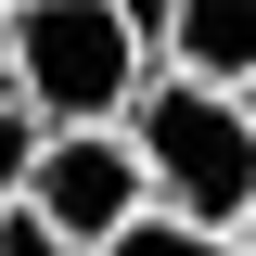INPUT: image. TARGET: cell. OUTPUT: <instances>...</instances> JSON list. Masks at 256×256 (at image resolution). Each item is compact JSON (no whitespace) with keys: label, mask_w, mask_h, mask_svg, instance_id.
<instances>
[{"label":"cell","mask_w":256,"mask_h":256,"mask_svg":"<svg viewBox=\"0 0 256 256\" xmlns=\"http://www.w3.org/2000/svg\"><path fill=\"white\" fill-rule=\"evenodd\" d=\"M128 141H141V180H154V218L192 230H244L256 218V102L205 90V77H166L128 102Z\"/></svg>","instance_id":"obj_1"},{"label":"cell","mask_w":256,"mask_h":256,"mask_svg":"<svg viewBox=\"0 0 256 256\" xmlns=\"http://www.w3.org/2000/svg\"><path fill=\"white\" fill-rule=\"evenodd\" d=\"M13 90L52 128H128V102L154 90V38L116 0H13Z\"/></svg>","instance_id":"obj_2"},{"label":"cell","mask_w":256,"mask_h":256,"mask_svg":"<svg viewBox=\"0 0 256 256\" xmlns=\"http://www.w3.org/2000/svg\"><path fill=\"white\" fill-rule=\"evenodd\" d=\"M26 205L64 230L77 256H102L128 218H154V180H141V141L128 128H52V154H38Z\"/></svg>","instance_id":"obj_3"},{"label":"cell","mask_w":256,"mask_h":256,"mask_svg":"<svg viewBox=\"0 0 256 256\" xmlns=\"http://www.w3.org/2000/svg\"><path fill=\"white\" fill-rule=\"evenodd\" d=\"M154 64L166 77H205V90H256V0H180Z\"/></svg>","instance_id":"obj_4"},{"label":"cell","mask_w":256,"mask_h":256,"mask_svg":"<svg viewBox=\"0 0 256 256\" xmlns=\"http://www.w3.org/2000/svg\"><path fill=\"white\" fill-rule=\"evenodd\" d=\"M38 154H52V116H38L26 90H0V205H26V180H38Z\"/></svg>","instance_id":"obj_5"},{"label":"cell","mask_w":256,"mask_h":256,"mask_svg":"<svg viewBox=\"0 0 256 256\" xmlns=\"http://www.w3.org/2000/svg\"><path fill=\"white\" fill-rule=\"evenodd\" d=\"M102 256H230V230H192V218H128Z\"/></svg>","instance_id":"obj_6"},{"label":"cell","mask_w":256,"mask_h":256,"mask_svg":"<svg viewBox=\"0 0 256 256\" xmlns=\"http://www.w3.org/2000/svg\"><path fill=\"white\" fill-rule=\"evenodd\" d=\"M0 256H77V244H64L38 205H0Z\"/></svg>","instance_id":"obj_7"},{"label":"cell","mask_w":256,"mask_h":256,"mask_svg":"<svg viewBox=\"0 0 256 256\" xmlns=\"http://www.w3.org/2000/svg\"><path fill=\"white\" fill-rule=\"evenodd\" d=\"M116 13H128L141 38H166V13H180V0H116Z\"/></svg>","instance_id":"obj_8"},{"label":"cell","mask_w":256,"mask_h":256,"mask_svg":"<svg viewBox=\"0 0 256 256\" xmlns=\"http://www.w3.org/2000/svg\"><path fill=\"white\" fill-rule=\"evenodd\" d=\"M0 90H13V0H0Z\"/></svg>","instance_id":"obj_9"},{"label":"cell","mask_w":256,"mask_h":256,"mask_svg":"<svg viewBox=\"0 0 256 256\" xmlns=\"http://www.w3.org/2000/svg\"><path fill=\"white\" fill-rule=\"evenodd\" d=\"M230 256H256V218H244V230H230Z\"/></svg>","instance_id":"obj_10"},{"label":"cell","mask_w":256,"mask_h":256,"mask_svg":"<svg viewBox=\"0 0 256 256\" xmlns=\"http://www.w3.org/2000/svg\"><path fill=\"white\" fill-rule=\"evenodd\" d=\"M244 102H256V90H244Z\"/></svg>","instance_id":"obj_11"}]
</instances>
